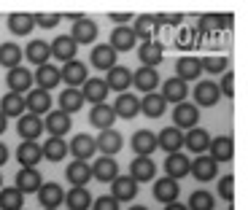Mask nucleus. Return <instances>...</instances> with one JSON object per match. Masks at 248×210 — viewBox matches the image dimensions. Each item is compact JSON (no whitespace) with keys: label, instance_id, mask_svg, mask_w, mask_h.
Masks as SVG:
<instances>
[{"label":"nucleus","instance_id":"19","mask_svg":"<svg viewBox=\"0 0 248 210\" xmlns=\"http://www.w3.org/2000/svg\"><path fill=\"white\" fill-rule=\"evenodd\" d=\"M16 132H19V137H22V140H32V143H35L38 137H41V132H44V121H41L38 116H32V113L19 116Z\"/></svg>","mask_w":248,"mask_h":210},{"label":"nucleus","instance_id":"47","mask_svg":"<svg viewBox=\"0 0 248 210\" xmlns=\"http://www.w3.org/2000/svg\"><path fill=\"white\" fill-rule=\"evenodd\" d=\"M189 210H213L216 208V199H213L211 192H205V189H197V192L189 197Z\"/></svg>","mask_w":248,"mask_h":210},{"label":"nucleus","instance_id":"23","mask_svg":"<svg viewBox=\"0 0 248 210\" xmlns=\"http://www.w3.org/2000/svg\"><path fill=\"white\" fill-rule=\"evenodd\" d=\"M200 75H202V68H200L197 57H181L175 62V78H181L184 84L186 81H197Z\"/></svg>","mask_w":248,"mask_h":210},{"label":"nucleus","instance_id":"24","mask_svg":"<svg viewBox=\"0 0 248 210\" xmlns=\"http://www.w3.org/2000/svg\"><path fill=\"white\" fill-rule=\"evenodd\" d=\"M116 175H119V165H116L113 156H100V159L92 165V178L103 180V183H111Z\"/></svg>","mask_w":248,"mask_h":210},{"label":"nucleus","instance_id":"58","mask_svg":"<svg viewBox=\"0 0 248 210\" xmlns=\"http://www.w3.org/2000/svg\"><path fill=\"white\" fill-rule=\"evenodd\" d=\"M130 210H149V208H143V205H132Z\"/></svg>","mask_w":248,"mask_h":210},{"label":"nucleus","instance_id":"30","mask_svg":"<svg viewBox=\"0 0 248 210\" xmlns=\"http://www.w3.org/2000/svg\"><path fill=\"white\" fill-rule=\"evenodd\" d=\"M65 178H68V183L73 186H87L89 178H92V167H89V162H70L68 170H65Z\"/></svg>","mask_w":248,"mask_h":210},{"label":"nucleus","instance_id":"11","mask_svg":"<svg viewBox=\"0 0 248 210\" xmlns=\"http://www.w3.org/2000/svg\"><path fill=\"white\" fill-rule=\"evenodd\" d=\"M165 57V46L159 41H146V44L138 46V60L143 62V68H156Z\"/></svg>","mask_w":248,"mask_h":210},{"label":"nucleus","instance_id":"21","mask_svg":"<svg viewBox=\"0 0 248 210\" xmlns=\"http://www.w3.org/2000/svg\"><path fill=\"white\" fill-rule=\"evenodd\" d=\"M218 97H221V92H218V84H213V81H200L194 87V103L202 105V108L216 105Z\"/></svg>","mask_w":248,"mask_h":210},{"label":"nucleus","instance_id":"33","mask_svg":"<svg viewBox=\"0 0 248 210\" xmlns=\"http://www.w3.org/2000/svg\"><path fill=\"white\" fill-rule=\"evenodd\" d=\"M16 159L22 167H35L38 162L44 159V154H41V146L32 140H22V146L16 149Z\"/></svg>","mask_w":248,"mask_h":210},{"label":"nucleus","instance_id":"37","mask_svg":"<svg viewBox=\"0 0 248 210\" xmlns=\"http://www.w3.org/2000/svg\"><path fill=\"white\" fill-rule=\"evenodd\" d=\"M62 202H68L70 210H89V205H92V194H89V189H84V186H73V189L65 194Z\"/></svg>","mask_w":248,"mask_h":210},{"label":"nucleus","instance_id":"2","mask_svg":"<svg viewBox=\"0 0 248 210\" xmlns=\"http://www.w3.org/2000/svg\"><path fill=\"white\" fill-rule=\"evenodd\" d=\"M87 78H89L87 65L78 62V60H70V62H65V65L60 68V81H68V89H78Z\"/></svg>","mask_w":248,"mask_h":210},{"label":"nucleus","instance_id":"7","mask_svg":"<svg viewBox=\"0 0 248 210\" xmlns=\"http://www.w3.org/2000/svg\"><path fill=\"white\" fill-rule=\"evenodd\" d=\"M94 146L103 151V156H113V154H119V151L124 149V137L111 127V130H103L97 137H94Z\"/></svg>","mask_w":248,"mask_h":210},{"label":"nucleus","instance_id":"17","mask_svg":"<svg viewBox=\"0 0 248 210\" xmlns=\"http://www.w3.org/2000/svg\"><path fill=\"white\" fill-rule=\"evenodd\" d=\"M68 151L76 156L78 162H89L94 156V151H97V146H94V137L92 135H76L73 140H70Z\"/></svg>","mask_w":248,"mask_h":210},{"label":"nucleus","instance_id":"39","mask_svg":"<svg viewBox=\"0 0 248 210\" xmlns=\"http://www.w3.org/2000/svg\"><path fill=\"white\" fill-rule=\"evenodd\" d=\"M22 54H25L32 65H38V68H41V65H46V60L51 57V49H49V44H46V41H30V44H27V49L22 51Z\"/></svg>","mask_w":248,"mask_h":210},{"label":"nucleus","instance_id":"46","mask_svg":"<svg viewBox=\"0 0 248 210\" xmlns=\"http://www.w3.org/2000/svg\"><path fill=\"white\" fill-rule=\"evenodd\" d=\"M22 202H25V194L19 192L16 186L14 189H0V210H22Z\"/></svg>","mask_w":248,"mask_h":210},{"label":"nucleus","instance_id":"43","mask_svg":"<svg viewBox=\"0 0 248 210\" xmlns=\"http://www.w3.org/2000/svg\"><path fill=\"white\" fill-rule=\"evenodd\" d=\"M22 57H25L22 49H19L16 44H11V41L0 46V65H3V68H8V70L19 68V65H22Z\"/></svg>","mask_w":248,"mask_h":210},{"label":"nucleus","instance_id":"27","mask_svg":"<svg viewBox=\"0 0 248 210\" xmlns=\"http://www.w3.org/2000/svg\"><path fill=\"white\" fill-rule=\"evenodd\" d=\"M159 73H156V68H140L132 73V84H135L140 92H156V84H159Z\"/></svg>","mask_w":248,"mask_h":210},{"label":"nucleus","instance_id":"22","mask_svg":"<svg viewBox=\"0 0 248 210\" xmlns=\"http://www.w3.org/2000/svg\"><path fill=\"white\" fill-rule=\"evenodd\" d=\"M44 130L49 132L51 137H62L70 130V116L62 113V111H49L46 113V121H44Z\"/></svg>","mask_w":248,"mask_h":210},{"label":"nucleus","instance_id":"51","mask_svg":"<svg viewBox=\"0 0 248 210\" xmlns=\"http://www.w3.org/2000/svg\"><path fill=\"white\" fill-rule=\"evenodd\" d=\"M218 92H221V97H235V73H230V70L224 73Z\"/></svg>","mask_w":248,"mask_h":210},{"label":"nucleus","instance_id":"48","mask_svg":"<svg viewBox=\"0 0 248 210\" xmlns=\"http://www.w3.org/2000/svg\"><path fill=\"white\" fill-rule=\"evenodd\" d=\"M200 68L205 70V73H227V68H230V60L227 57H205V60H200Z\"/></svg>","mask_w":248,"mask_h":210},{"label":"nucleus","instance_id":"35","mask_svg":"<svg viewBox=\"0 0 248 210\" xmlns=\"http://www.w3.org/2000/svg\"><path fill=\"white\" fill-rule=\"evenodd\" d=\"M70 38L76 41V46L78 44H92L94 38H97V25H94L92 19H78V22L73 25Z\"/></svg>","mask_w":248,"mask_h":210},{"label":"nucleus","instance_id":"28","mask_svg":"<svg viewBox=\"0 0 248 210\" xmlns=\"http://www.w3.org/2000/svg\"><path fill=\"white\" fill-rule=\"evenodd\" d=\"M132 151H135L138 156H151L156 151V135L149 130H138L135 135H132Z\"/></svg>","mask_w":248,"mask_h":210},{"label":"nucleus","instance_id":"3","mask_svg":"<svg viewBox=\"0 0 248 210\" xmlns=\"http://www.w3.org/2000/svg\"><path fill=\"white\" fill-rule=\"evenodd\" d=\"M138 183L130 178V175H116V178L111 180V197L116 199V202H132V199L138 197Z\"/></svg>","mask_w":248,"mask_h":210},{"label":"nucleus","instance_id":"56","mask_svg":"<svg viewBox=\"0 0 248 210\" xmlns=\"http://www.w3.org/2000/svg\"><path fill=\"white\" fill-rule=\"evenodd\" d=\"M165 210H189V208H186V205H181V202H170Z\"/></svg>","mask_w":248,"mask_h":210},{"label":"nucleus","instance_id":"16","mask_svg":"<svg viewBox=\"0 0 248 210\" xmlns=\"http://www.w3.org/2000/svg\"><path fill=\"white\" fill-rule=\"evenodd\" d=\"M41 186H44V178H41V173H38L35 167H22L16 173V189L22 194H32Z\"/></svg>","mask_w":248,"mask_h":210},{"label":"nucleus","instance_id":"52","mask_svg":"<svg viewBox=\"0 0 248 210\" xmlns=\"http://www.w3.org/2000/svg\"><path fill=\"white\" fill-rule=\"evenodd\" d=\"M194 35H197L194 30L184 27V30L178 32V38H175V46H178V49H192V46H194Z\"/></svg>","mask_w":248,"mask_h":210},{"label":"nucleus","instance_id":"4","mask_svg":"<svg viewBox=\"0 0 248 210\" xmlns=\"http://www.w3.org/2000/svg\"><path fill=\"white\" fill-rule=\"evenodd\" d=\"M208 156L213 162H230L235 156V140L230 135H218V137H211V146H208Z\"/></svg>","mask_w":248,"mask_h":210},{"label":"nucleus","instance_id":"42","mask_svg":"<svg viewBox=\"0 0 248 210\" xmlns=\"http://www.w3.org/2000/svg\"><path fill=\"white\" fill-rule=\"evenodd\" d=\"M41 154H44L49 162H62L65 156H68V143L62 140V137H49L46 146H41Z\"/></svg>","mask_w":248,"mask_h":210},{"label":"nucleus","instance_id":"20","mask_svg":"<svg viewBox=\"0 0 248 210\" xmlns=\"http://www.w3.org/2000/svg\"><path fill=\"white\" fill-rule=\"evenodd\" d=\"M32 81L38 84V89H44V92H51V89H54L57 84H60V68H57V65H51V62H46V65H41V68L35 70Z\"/></svg>","mask_w":248,"mask_h":210},{"label":"nucleus","instance_id":"38","mask_svg":"<svg viewBox=\"0 0 248 210\" xmlns=\"http://www.w3.org/2000/svg\"><path fill=\"white\" fill-rule=\"evenodd\" d=\"M165 108H168V103H165V97L156 92H149L146 97L140 100V111L146 113L149 119H159L162 113H165Z\"/></svg>","mask_w":248,"mask_h":210},{"label":"nucleus","instance_id":"50","mask_svg":"<svg viewBox=\"0 0 248 210\" xmlns=\"http://www.w3.org/2000/svg\"><path fill=\"white\" fill-rule=\"evenodd\" d=\"M218 197L232 202V197H235V178H232V175H224V178L218 180Z\"/></svg>","mask_w":248,"mask_h":210},{"label":"nucleus","instance_id":"9","mask_svg":"<svg viewBox=\"0 0 248 210\" xmlns=\"http://www.w3.org/2000/svg\"><path fill=\"white\" fill-rule=\"evenodd\" d=\"M6 84H8V89H11L14 94H22V97H25V92H30V89H32V73L19 65V68L8 70Z\"/></svg>","mask_w":248,"mask_h":210},{"label":"nucleus","instance_id":"54","mask_svg":"<svg viewBox=\"0 0 248 210\" xmlns=\"http://www.w3.org/2000/svg\"><path fill=\"white\" fill-rule=\"evenodd\" d=\"M108 19H113V22H116L119 27H124V25H127V22L132 19V14H111Z\"/></svg>","mask_w":248,"mask_h":210},{"label":"nucleus","instance_id":"15","mask_svg":"<svg viewBox=\"0 0 248 210\" xmlns=\"http://www.w3.org/2000/svg\"><path fill=\"white\" fill-rule=\"evenodd\" d=\"M156 149H165L168 154H175V151L184 149V132L178 127H165V130L156 135Z\"/></svg>","mask_w":248,"mask_h":210},{"label":"nucleus","instance_id":"57","mask_svg":"<svg viewBox=\"0 0 248 210\" xmlns=\"http://www.w3.org/2000/svg\"><path fill=\"white\" fill-rule=\"evenodd\" d=\"M6 127H8V124H6V116H3V113H0V135H3V132H6Z\"/></svg>","mask_w":248,"mask_h":210},{"label":"nucleus","instance_id":"6","mask_svg":"<svg viewBox=\"0 0 248 210\" xmlns=\"http://www.w3.org/2000/svg\"><path fill=\"white\" fill-rule=\"evenodd\" d=\"M156 175V165L151 156H135L130 165V178L135 183H146V180H154Z\"/></svg>","mask_w":248,"mask_h":210},{"label":"nucleus","instance_id":"8","mask_svg":"<svg viewBox=\"0 0 248 210\" xmlns=\"http://www.w3.org/2000/svg\"><path fill=\"white\" fill-rule=\"evenodd\" d=\"M189 173H192L194 178L200 180V183H208V180H213V178H216L218 165H216V162H213L208 154H200L197 159L192 162V167H189Z\"/></svg>","mask_w":248,"mask_h":210},{"label":"nucleus","instance_id":"49","mask_svg":"<svg viewBox=\"0 0 248 210\" xmlns=\"http://www.w3.org/2000/svg\"><path fill=\"white\" fill-rule=\"evenodd\" d=\"M32 22H35L38 27H44V30H51V27H57L62 22V14H35Z\"/></svg>","mask_w":248,"mask_h":210},{"label":"nucleus","instance_id":"55","mask_svg":"<svg viewBox=\"0 0 248 210\" xmlns=\"http://www.w3.org/2000/svg\"><path fill=\"white\" fill-rule=\"evenodd\" d=\"M6 159H8V149L3 146V143H0V167L6 165Z\"/></svg>","mask_w":248,"mask_h":210},{"label":"nucleus","instance_id":"31","mask_svg":"<svg viewBox=\"0 0 248 210\" xmlns=\"http://www.w3.org/2000/svg\"><path fill=\"white\" fill-rule=\"evenodd\" d=\"M89 121H92V127H97L100 132H103V130H111V124L116 121V113H113L111 105L100 103V105H94V108H92V113H89Z\"/></svg>","mask_w":248,"mask_h":210},{"label":"nucleus","instance_id":"5","mask_svg":"<svg viewBox=\"0 0 248 210\" xmlns=\"http://www.w3.org/2000/svg\"><path fill=\"white\" fill-rule=\"evenodd\" d=\"M25 108L32 113V116H44V113L51 111V94L44 92V89H30L25 97Z\"/></svg>","mask_w":248,"mask_h":210},{"label":"nucleus","instance_id":"14","mask_svg":"<svg viewBox=\"0 0 248 210\" xmlns=\"http://www.w3.org/2000/svg\"><path fill=\"white\" fill-rule=\"evenodd\" d=\"M81 97H84V103H94V105H100V103H106V97H108V87H106V81L103 78H87L84 84H81Z\"/></svg>","mask_w":248,"mask_h":210},{"label":"nucleus","instance_id":"18","mask_svg":"<svg viewBox=\"0 0 248 210\" xmlns=\"http://www.w3.org/2000/svg\"><path fill=\"white\" fill-rule=\"evenodd\" d=\"M184 146L192 151V154L200 156V154H205V151H208V146H211V135H208L202 127L186 130V132H184Z\"/></svg>","mask_w":248,"mask_h":210},{"label":"nucleus","instance_id":"12","mask_svg":"<svg viewBox=\"0 0 248 210\" xmlns=\"http://www.w3.org/2000/svg\"><path fill=\"white\" fill-rule=\"evenodd\" d=\"M178 194H181L178 180L168 178V175L159 178V180H154V199H156V202H165V205L178 202Z\"/></svg>","mask_w":248,"mask_h":210},{"label":"nucleus","instance_id":"26","mask_svg":"<svg viewBox=\"0 0 248 210\" xmlns=\"http://www.w3.org/2000/svg\"><path fill=\"white\" fill-rule=\"evenodd\" d=\"M130 30H132V35H135V41H138V38H143V44H146V41H154L156 30H159V27H156V16H154V14L138 16L135 25H132Z\"/></svg>","mask_w":248,"mask_h":210},{"label":"nucleus","instance_id":"44","mask_svg":"<svg viewBox=\"0 0 248 210\" xmlns=\"http://www.w3.org/2000/svg\"><path fill=\"white\" fill-rule=\"evenodd\" d=\"M81 105H84V97H81V89H65L60 94V111L62 113H76L81 111Z\"/></svg>","mask_w":248,"mask_h":210},{"label":"nucleus","instance_id":"13","mask_svg":"<svg viewBox=\"0 0 248 210\" xmlns=\"http://www.w3.org/2000/svg\"><path fill=\"white\" fill-rule=\"evenodd\" d=\"M35 194H38V202L44 205V210H57L65 199V192H62L60 183H44Z\"/></svg>","mask_w":248,"mask_h":210},{"label":"nucleus","instance_id":"25","mask_svg":"<svg viewBox=\"0 0 248 210\" xmlns=\"http://www.w3.org/2000/svg\"><path fill=\"white\" fill-rule=\"evenodd\" d=\"M51 49V57L54 60H60V62H70V60H76V41L70 35H60V38H54V44L49 46Z\"/></svg>","mask_w":248,"mask_h":210},{"label":"nucleus","instance_id":"10","mask_svg":"<svg viewBox=\"0 0 248 210\" xmlns=\"http://www.w3.org/2000/svg\"><path fill=\"white\" fill-rule=\"evenodd\" d=\"M189 167H192V159H189L186 154H181V151L168 154V159H165V173H168V178H173V180H181L184 175H189Z\"/></svg>","mask_w":248,"mask_h":210},{"label":"nucleus","instance_id":"36","mask_svg":"<svg viewBox=\"0 0 248 210\" xmlns=\"http://www.w3.org/2000/svg\"><path fill=\"white\" fill-rule=\"evenodd\" d=\"M0 113L6 119H19L22 113H25V97L22 94H3V100H0Z\"/></svg>","mask_w":248,"mask_h":210},{"label":"nucleus","instance_id":"53","mask_svg":"<svg viewBox=\"0 0 248 210\" xmlns=\"http://www.w3.org/2000/svg\"><path fill=\"white\" fill-rule=\"evenodd\" d=\"M92 210H119V202L113 197H97L92 199Z\"/></svg>","mask_w":248,"mask_h":210},{"label":"nucleus","instance_id":"29","mask_svg":"<svg viewBox=\"0 0 248 210\" xmlns=\"http://www.w3.org/2000/svg\"><path fill=\"white\" fill-rule=\"evenodd\" d=\"M138 111H140V100H138L135 94L122 92V94H119V100L113 103V113L122 116V119H135Z\"/></svg>","mask_w":248,"mask_h":210},{"label":"nucleus","instance_id":"34","mask_svg":"<svg viewBox=\"0 0 248 210\" xmlns=\"http://www.w3.org/2000/svg\"><path fill=\"white\" fill-rule=\"evenodd\" d=\"M89 60H92V65L97 70H111L113 65H116V51H113L108 44H100V46L92 49V57H89Z\"/></svg>","mask_w":248,"mask_h":210},{"label":"nucleus","instance_id":"59","mask_svg":"<svg viewBox=\"0 0 248 210\" xmlns=\"http://www.w3.org/2000/svg\"><path fill=\"white\" fill-rule=\"evenodd\" d=\"M0 189H3V175H0Z\"/></svg>","mask_w":248,"mask_h":210},{"label":"nucleus","instance_id":"32","mask_svg":"<svg viewBox=\"0 0 248 210\" xmlns=\"http://www.w3.org/2000/svg\"><path fill=\"white\" fill-rule=\"evenodd\" d=\"M106 81V87H108V92L111 89H116V92H124V89L132 84V73L127 68H122V65H113L111 70H108V78H103Z\"/></svg>","mask_w":248,"mask_h":210},{"label":"nucleus","instance_id":"41","mask_svg":"<svg viewBox=\"0 0 248 210\" xmlns=\"http://www.w3.org/2000/svg\"><path fill=\"white\" fill-rule=\"evenodd\" d=\"M186 84L181 78H170V81H165V89H162V97H165V103H184L186 100Z\"/></svg>","mask_w":248,"mask_h":210},{"label":"nucleus","instance_id":"45","mask_svg":"<svg viewBox=\"0 0 248 210\" xmlns=\"http://www.w3.org/2000/svg\"><path fill=\"white\" fill-rule=\"evenodd\" d=\"M35 22H32V14H11L8 16V30L14 35H30Z\"/></svg>","mask_w":248,"mask_h":210},{"label":"nucleus","instance_id":"40","mask_svg":"<svg viewBox=\"0 0 248 210\" xmlns=\"http://www.w3.org/2000/svg\"><path fill=\"white\" fill-rule=\"evenodd\" d=\"M111 46L113 51H132V46H135V35H132V30L127 25L124 27H116V30L111 32Z\"/></svg>","mask_w":248,"mask_h":210},{"label":"nucleus","instance_id":"1","mask_svg":"<svg viewBox=\"0 0 248 210\" xmlns=\"http://www.w3.org/2000/svg\"><path fill=\"white\" fill-rule=\"evenodd\" d=\"M200 124V108L192 103H178L173 111V127H178L181 132L184 130H194Z\"/></svg>","mask_w":248,"mask_h":210}]
</instances>
